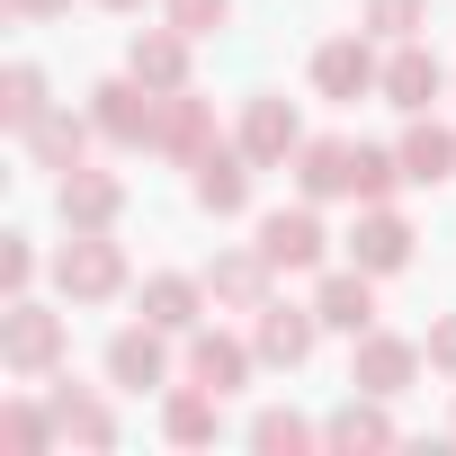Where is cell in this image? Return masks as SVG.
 I'll use <instances>...</instances> for the list:
<instances>
[{
	"label": "cell",
	"instance_id": "obj_1",
	"mask_svg": "<svg viewBox=\"0 0 456 456\" xmlns=\"http://www.w3.org/2000/svg\"><path fill=\"white\" fill-rule=\"evenodd\" d=\"M63 314L37 305V296H10V314H0V367L10 376H54L63 367Z\"/></svg>",
	"mask_w": 456,
	"mask_h": 456
},
{
	"label": "cell",
	"instance_id": "obj_2",
	"mask_svg": "<svg viewBox=\"0 0 456 456\" xmlns=\"http://www.w3.org/2000/svg\"><path fill=\"white\" fill-rule=\"evenodd\" d=\"M90 117H99V134L117 143V152H152V134H161V90L152 81H99L90 90Z\"/></svg>",
	"mask_w": 456,
	"mask_h": 456
},
{
	"label": "cell",
	"instance_id": "obj_3",
	"mask_svg": "<svg viewBox=\"0 0 456 456\" xmlns=\"http://www.w3.org/2000/svg\"><path fill=\"white\" fill-rule=\"evenodd\" d=\"M54 287H63V305H108V296L126 287L117 233H72V242L54 251Z\"/></svg>",
	"mask_w": 456,
	"mask_h": 456
},
{
	"label": "cell",
	"instance_id": "obj_4",
	"mask_svg": "<svg viewBox=\"0 0 456 456\" xmlns=\"http://www.w3.org/2000/svg\"><path fill=\"white\" fill-rule=\"evenodd\" d=\"M260 260H269L278 278H296V269H322V260H331V233H322L314 197H305V206H269V215H260Z\"/></svg>",
	"mask_w": 456,
	"mask_h": 456
},
{
	"label": "cell",
	"instance_id": "obj_5",
	"mask_svg": "<svg viewBox=\"0 0 456 456\" xmlns=\"http://www.w3.org/2000/svg\"><path fill=\"white\" fill-rule=\"evenodd\" d=\"M376 90H385V108L420 117V108H438V90H456V72H447V63L420 45V37H403V45L385 54V81H376Z\"/></svg>",
	"mask_w": 456,
	"mask_h": 456
},
{
	"label": "cell",
	"instance_id": "obj_6",
	"mask_svg": "<svg viewBox=\"0 0 456 456\" xmlns=\"http://www.w3.org/2000/svg\"><path fill=\"white\" fill-rule=\"evenodd\" d=\"M429 358H420V340H394V331H358V349H349V385L358 394H411V376H420Z\"/></svg>",
	"mask_w": 456,
	"mask_h": 456
},
{
	"label": "cell",
	"instance_id": "obj_7",
	"mask_svg": "<svg viewBox=\"0 0 456 456\" xmlns=\"http://www.w3.org/2000/svg\"><path fill=\"white\" fill-rule=\"evenodd\" d=\"M54 206H63L72 233H117V215H126V179L81 161V170H63V179H54Z\"/></svg>",
	"mask_w": 456,
	"mask_h": 456
},
{
	"label": "cell",
	"instance_id": "obj_8",
	"mask_svg": "<svg viewBox=\"0 0 456 456\" xmlns=\"http://www.w3.org/2000/svg\"><path fill=\"white\" fill-rule=\"evenodd\" d=\"M242 152H251L260 170H287V161L305 152V117H296V99L260 90V99L242 108Z\"/></svg>",
	"mask_w": 456,
	"mask_h": 456
},
{
	"label": "cell",
	"instance_id": "obj_9",
	"mask_svg": "<svg viewBox=\"0 0 456 456\" xmlns=\"http://www.w3.org/2000/svg\"><path fill=\"white\" fill-rule=\"evenodd\" d=\"M314 340H322V314L314 305H260L251 314V349H260V367H305L314 358Z\"/></svg>",
	"mask_w": 456,
	"mask_h": 456
},
{
	"label": "cell",
	"instance_id": "obj_10",
	"mask_svg": "<svg viewBox=\"0 0 456 456\" xmlns=\"http://www.w3.org/2000/svg\"><path fill=\"white\" fill-rule=\"evenodd\" d=\"M170 340H179V331H161V322H126V331L108 340V385H126V394L170 385Z\"/></svg>",
	"mask_w": 456,
	"mask_h": 456
},
{
	"label": "cell",
	"instance_id": "obj_11",
	"mask_svg": "<svg viewBox=\"0 0 456 456\" xmlns=\"http://www.w3.org/2000/svg\"><path fill=\"white\" fill-rule=\"evenodd\" d=\"M376 81H385V63H376L367 28H358V37H331V45H314V90H322V99H367Z\"/></svg>",
	"mask_w": 456,
	"mask_h": 456
},
{
	"label": "cell",
	"instance_id": "obj_12",
	"mask_svg": "<svg viewBox=\"0 0 456 456\" xmlns=\"http://www.w3.org/2000/svg\"><path fill=\"white\" fill-rule=\"evenodd\" d=\"M349 260H358L367 278L411 269V224H403L394 206H358V224H349Z\"/></svg>",
	"mask_w": 456,
	"mask_h": 456
},
{
	"label": "cell",
	"instance_id": "obj_13",
	"mask_svg": "<svg viewBox=\"0 0 456 456\" xmlns=\"http://www.w3.org/2000/svg\"><path fill=\"white\" fill-rule=\"evenodd\" d=\"M251 358H260V349L233 340V331H188V358H179V367H188V385H206V394H242V385H251Z\"/></svg>",
	"mask_w": 456,
	"mask_h": 456
},
{
	"label": "cell",
	"instance_id": "obj_14",
	"mask_svg": "<svg viewBox=\"0 0 456 456\" xmlns=\"http://www.w3.org/2000/svg\"><path fill=\"white\" fill-rule=\"evenodd\" d=\"M152 152H170V161H206L215 152V108L197 99V90H161V134H152Z\"/></svg>",
	"mask_w": 456,
	"mask_h": 456
},
{
	"label": "cell",
	"instance_id": "obj_15",
	"mask_svg": "<svg viewBox=\"0 0 456 456\" xmlns=\"http://www.w3.org/2000/svg\"><path fill=\"white\" fill-rule=\"evenodd\" d=\"M251 170H260V161H251L242 143H215V152L197 161V179H188V197H197L206 215H242V206H251Z\"/></svg>",
	"mask_w": 456,
	"mask_h": 456
},
{
	"label": "cell",
	"instance_id": "obj_16",
	"mask_svg": "<svg viewBox=\"0 0 456 456\" xmlns=\"http://www.w3.org/2000/svg\"><path fill=\"white\" fill-rule=\"evenodd\" d=\"M314 314H322V331H349V340H358V331H376V278H367L358 260H349V269H331V278L314 287Z\"/></svg>",
	"mask_w": 456,
	"mask_h": 456
},
{
	"label": "cell",
	"instance_id": "obj_17",
	"mask_svg": "<svg viewBox=\"0 0 456 456\" xmlns=\"http://www.w3.org/2000/svg\"><path fill=\"white\" fill-rule=\"evenodd\" d=\"M188 28H134V45H126V72L134 81H152V90H188Z\"/></svg>",
	"mask_w": 456,
	"mask_h": 456
},
{
	"label": "cell",
	"instance_id": "obj_18",
	"mask_svg": "<svg viewBox=\"0 0 456 456\" xmlns=\"http://www.w3.org/2000/svg\"><path fill=\"white\" fill-rule=\"evenodd\" d=\"M90 134H99V117H72V108H45L19 143L37 152V170H81L90 161Z\"/></svg>",
	"mask_w": 456,
	"mask_h": 456
},
{
	"label": "cell",
	"instance_id": "obj_19",
	"mask_svg": "<svg viewBox=\"0 0 456 456\" xmlns=\"http://www.w3.org/2000/svg\"><path fill=\"white\" fill-rule=\"evenodd\" d=\"M269 278H278V269H269L260 242H251V251H224V260L206 269V296H215L224 314H260V305H269Z\"/></svg>",
	"mask_w": 456,
	"mask_h": 456
},
{
	"label": "cell",
	"instance_id": "obj_20",
	"mask_svg": "<svg viewBox=\"0 0 456 456\" xmlns=\"http://www.w3.org/2000/svg\"><path fill=\"white\" fill-rule=\"evenodd\" d=\"M45 403H54V429H63L72 447H117V411H108V403H99L90 385L54 376V394H45Z\"/></svg>",
	"mask_w": 456,
	"mask_h": 456
},
{
	"label": "cell",
	"instance_id": "obj_21",
	"mask_svg": "<svg viewBox=\"0 0 456 456\" xmlns=\"http://www.w3.org/2000/svg\"><path fill=\"white\" fill-rule=\"evenodd\" d=\"M215 429H224V394H206V385H170V403H161V438H170V447H215Z\"/></svg>",
	"mask_w": 456,
	"mask_h": 456
},
{
	"label": "cell",
	"instance_id": "obj_22",
	"mask_svg": "<svg viewBox=\"0 0 456 456\" xmlns=\"http://www.w3.org/2000/svg\"><path fill=\"white\" fill-rule=\"evenodd\" d=\"M215 296H206V278H179V269H161V278H143V322H161V331H197V314H206Z\"/></svg>",
	"mask_w": 456,
	"mask_h": 456
},
{
	"label": "cell",
	"instance_id": "obj_23",
	"mask_svg": "<svg viewBox=\"0 0 456 456\" xmlns=\"http://www.w3.org/2000/svg\"><path fill=\"white\" fill-rule=\"evenodd\" d=\"M403 429H394V411H385V394H349L331 420H322V447H394Z\"/></svg>",
	"mask_w": 456,
	"mask_h": 456
},
{
	"label": "cell",
	"instance_id": "obj_24",
	"mask_svg": "<svg viewBox=\"0 0 456 456\" xmlns=\"http://www.w3.org/2000/svg\"><path fill=\"white\" fill-rule=\"evenodd\" d=\"M296 188L322 206V197H349V134H305L296 152Z\"/></svg>",
	"mask_w": 456,
	"mask_h": 456
},
{
	"label": "cell",
	"instance_id": "obj_25",
	"mask_svg": "<svg viewBox=\"0 0 456 456\" xmlns=\"http://www.w3.org/2000/svg\"><path fill=\"white\" fill-rule=\"evenodd\" d=\"M394 152H403V179H411V188H438V179H456V134H447V126H429V117H420V126H411Z\"/></svg>",
	"mask_w": 456,
	"mask_h": 456
},
{
	"label": "cell",
	"instance_id": "obj_26",
	"mask_svg": "<svg viewBox=\"0 0 456 456\" xmlns=\"http://www.w3.org/2000/svg\"><path fill=\"white\" fill-rule=\"evenodd\" d=\"M63 429H54V403H0V447H10V456H45Z\"/></svg>",
	"mask_w": 456,
	"mask_h": 456
},
{
	"label": "cell",
	"instance_id": "obj_27",
	"mask_svg": "<svg viewBox=\"0 0 456 456\" xmlns=\"http://www.w3.org/2000/svg\"><path fill=\"white\" fill-rule=\"evenodd\" d=\"M45 108H54V99H45V72H37V63H10V72H0V126H10V134H28Z\"/></svg>",
	"mask_w": 456,
	"mask_h": 456
},
{
	"label": "cell",
	"instance_id": "obj_28",
	"mask_svg": "<svg viewBox=\"0 0 456 456\" xmlns=\"http://www.w3.org/2000/svg\"><path fill=\"white\" fill-rule=\"evenodd\" d=\"M403 179V152H376V143H349V197L358 206H385Z\"/></svg>",
	"mask_w": 456,
	"mask_h": 456
},
{
	"label": "cell",
	"instance_id": "obj_29",
	"mask_svg": "<svg viewBox=\"0 0 456 456\" xmlns=\"http://www.w3.org/2000/svg\"><path fill=\"white\" fill-rule=\"evenodd\" d=\"M251 447H260V456H305V447H322V429L296 420V411H260V420H251Z\"/></svg>",
	"mask_w": 456,
	"mask_h": 456
},
{
	"label": "cell",
	"instance_id": "obj_30",
	"mask_svg": "<svg viewBox=\"0 0 456 456\" xmlns=\"http://www.w3.org/2000/svg\"><path fill=\"white\" fill-rule=\"evenodd\" d=\"M358 28H367V37H385V45H403V37H420V28H429V0H367Z\"/></svg>",
	"mask_w": 456,
	"mask_h": 456
},
{
	"label": "cell",
	"instance_id": "obj_31",
	"mask_svg": "<svg viewBox=\"0 0 456 456\" xmlns=\"http://www.w3.org/2000/svg\"><path fill=\"white\" fill-rule=\"evenodd\" d=\"M170 10V28H188V37H215L224 19H233V0H161Z\"/></svg>",
	"mask_w": 456,
	"mask_h": 456
},
{
	"label": "cell",
	"instance_id": "obj_32",
	"mask_svg": "<svg viewBox=\"0 0 456 456\" xmlns=\"http://www.w3.org/2000/svg\"><path fill=\"white\" fill-rule=\"evenodd\" d=\"M0 287H10V296H28V287H37V242H28V233L0 242Z\"/></svg>",
	"mask_w": 456,
	"mask_h": 456
},
{
	"label": "cell",
	"instance_id": "obj_33",
	"mask_svg": "<svg viewBox=\"0 0 456 456\" xmlns=\"http://www.w3.org/2000/svg\"><path fill=\"white\" fill-rule=\"evenodd\" d=\"M420 358H429L438 376H456V314H438V322H429V340H420Z\"/></svg>",
	"mask_w": 456,
	"mask_h": 456
},
{
	"label": "cell",
	"instance_id": "obj_34",
	"mask_svg": "<svg viewBox=\"0 0 456 456\" xmlns=\"http://www.w3.org/2000/svg\"><path fill=\"white\" fill-rule=\"evenodd\" d=\"M0 10H10V19H63L72 0H0Z\"/></svg>",
	"mask_w": 456,
	"mask_h": 456
},
{
	"label": "cell",
	"instance_id": "obj_35",
	"mask_svg": "<svg viewBox=\"0 0 456 456\" xmlns=\"http://www.w3.org/2000/svg\"><path fill=\"white\" fill-rule=\"evenodd\" d=\"M99 10H143V0H99Z\"/></svg>",
	"mask_w": 456,
	"mask_h": 456
}]
</instances>
